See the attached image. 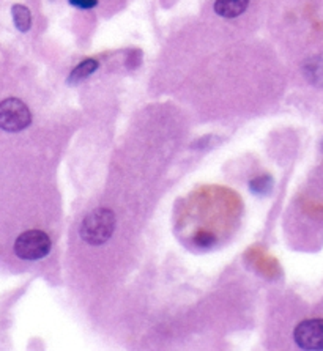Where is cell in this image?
<instances>
[{"mask_svg":"<svg viewBox=\"0 0 323 351\" xmlns=\"http://www.w3.org/2000/svg\"><path fill=\"white\" fill-rule=\"evenodd\" d=\"M115 230V215L108 208L93 210L84 217L81 224V237L92 246L104 244Z\"/></svg>","mask_w":323,"mask_h":351,"instance_id":"obj_1","label":"cell"},{"mask_svg":"<svg viewBox=\"0 0 323 351\" xmlns=\"http://www.w3.org/2000/svg\"><path fill=\"white\" fill-rule=\"evenodd\" d=\"M32 114L27 104L18 98L0 101V130L19 132L30 126Z\"/></svg>","mask_w":323,"mask_h":351,"instance_id":"obj_2","label":"cell"},{"mask_svg":"<svg viewBox=\"0 0 323 351\" xmlns=\"http://www.w3.org/2000/svg\"><path fill=\"white\" fill-rule=\"evenodd\" d=\"M51 251V238L41 230H27L21 233L14 243V254L23 260L45 258Z\"/></svg>","mask_w":323,"mask_h":351,"instance_id":"obj_3","label":"cell"},{"mask_svg":"<svg viewBox=\"0 0 323 351\" xmlns=\"http://www.w3.org/2000/svg\"><path fill=\"white\" fill-rule=\"evenodd\" d=\"M294 339L303 350H323V318L301 322L295 328Z\"/></svg>","mask_w":323,"mask_h":351,"instance_id":"obj_4","label":"cell"},{"mask_svg":"<svg viewBox=\"0 0 323 351\" xmlns=\"http://www.w3.org/2000/svg\"><path fill=\"white\" fill-rule=\"evenodd\" d=\"M250 0H216L215 12L222 18H238L246 12Z\"/></svg>","mask_w":323,"mask_h":351,"instance_id":"obj_5","label":"cell"},{"mask_svg":"<svg viewBox=\"0 0 323 351\" xmlns=\"http://www.w3.org/2000/svg\"><path fill=\"white\" fill-rule=\"evenodd\" d=\"M303 74L309 84L323 88V57H312L304 62Z\"/></svg>","mask_w":323,"mask_h":351,"instance_id":"obj_6","label":"cell"},{"mask_svg":"<svg viewBox=\"0 0 323 351\" xmlns=\"http://www.w3.org/2000/svg\"><path fill=\"white\" fill-rule=\"evenodd\" d=\"M97 70H98V62L93 60V58H87V60L81 62L76 68H74L70 74V77H68V82L70 84L82 82L84 79L92 76V74Z\"/></svg>","mask_w":323,"mask_h":351,"instance_id":"obj_7","label":"cell"},{"mask_svg":"<svg viewBox=\"0 0 323 351\" xmlns=\"http://www.w3.org/2000/svg\"><path fill=\"white\" fill-rule=\"evenodd\" d=\"M12 14H13L16 29H18L19 32L30 30L32 14H30V10L27 7H24V5H13Z\"/></svg>","mask_w":323,"mask_h":351,"instance_id":"obj_8","label":"cell"},{"mask_svg":"<svg viewBox=\"0 0 323 351\" xmlns=\"http://www.w3.org/2000/svg\"><path fill=\"white\" fill-rule=\"evenodd\" d=\"M272 186H273V182L270 177H259L250 183L251 191L256 194H267L268 191L272 189Z\"/></svg>","mask_w":323,"mask_h":351,"instance_id":"obj_9","label":"cell"},{"mask_svg":"<svg viewBox=\"0 0 323 351\" xmlns=\"http://www.w3.org/2000/svg\"><path fill=\"white\" fill-rule=\"evenodd\" d=\"M70 3L73 7H77L81 10H90L93 7H97L98 0H70Z\"/></svg>","mask_w":323,"mask_h":351,"instance_id":"obj_10","label":"cell"}]
</instances>
